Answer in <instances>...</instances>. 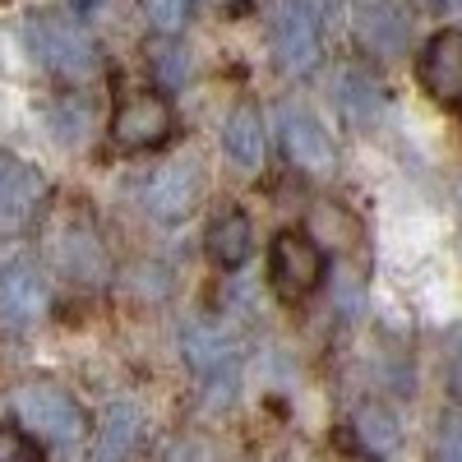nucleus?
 Listing matches in <instances>:
<instances>
[{"mask_svg":"<svg viewBox=\"0 0 462 462\" xmlns=\"http://www.w3.org/2000/svg\"><path fill=\"white\" fill-rule=\"evenodd\" d=\"M23 37H28V51L42 60L47 69L65 74V79H88V74L97 69V42L88 37V28L79 19L32 14Z\"/></svg>","mask_w":462,"mask_h":462,"instance_id":"obj_1","label":"nucleus"},{"mask_svg":"<svg viewBox=\"0 0 462 462\" xmlns=\"http://www.w3.org/2000/svg\"><path fill=\"white\" fill-rule=\"evenodd\" d=\"M268 42L287 74H305L319 60V14L310 0H278L268 19Z\"/></svg>","mask_w":462,"mask_h":462,"instance_id":"obj_2","label":"nucleus"},{"mask_svg":"<svg viewBox=\"0 0 462 462\" xmlns=\"http://www.w3.org/2000/svg\"><path fill=\"white\" fill-rule=\"evenodd\" d=\"M14 411H19L23 426L32 435H42V439L69 444V439L84 435V407L65 389H56V383H23V389L14 393Z\"/></svg>","mask_w":462,"mask_h":462,"instance_id":"obj_3","label":"nucleus"},{"mask_svg":"<svg viewBox=\"0 0 462 462\" xmlns=\"http://www.w3.org/2000/svg\"><path fill=\"white\" fill-rule=\"evenodd\" d=\"M268 278H273L278 296H287V300L310 296L324 278L319 245L305 236V231H282V236L273 241V254H268Z\"/></svg>","mask_w":462,"mask_h":462,"instance_id":"obj_4","label":"nucleus"},{"mask_svg":"<svg viewBox=\"0 0 462 462\" xmlns=\"http://www.w3.org/2000/svg\"><path fill=\"white\" fill-rule=\"evenodd\" d=\"M167 134H171V106L158 93H134L111 116V143L125 152H148L167 143Z\"/></svg>","mask_w":462,"mask_h":462,"instance_id":"obj_5","label":"nucleus"},{"mask_svg":"<svg viewBox=\"0 0 462 462\" xmlns=\"http://www.w3.org/2000/svg\"><path fill=\"white\" fill-rule=\"evenodd\" d=\"M278 134H282L287 158L300 171H328L333 167V139H328L324 121L305 102H282L278 106Z\"/></svg>","mask_w":462,"mask_h":462,"instance_id":"obj_6","label":"nucleus"},{"mask_svg":"<svg viewBox=\"0 0 462 462\" xmlns=\"http://www.w3.org/2000/svg\"><path fill=\"white\" fill-rule=\"evenodd\" d=\"M199 195H204V171H199V162L176 158V162H167L158 176L148 180L143 208H148L152 217H162V222H180V217L195 213Z\"/></svg>","mask_w":462,"mask_h":462,"instance_id":"obj_7","label":"nucleus"},{"mask_svg":"<svg viewBox=\"0 0 462 462\" xmlns=\"http://www.w3.org/2000/svg\"><path fill=\"white\" fill-rule=\"evenodd\" d=\"M47 278L32 259H14L0 268V319L10 328H28L47 315Z\"/></svg>","mask_w":462,"mask_h":462,"instance_id":"obj_8","label":"nucleus"},{"mask_svg":"<svg viewBox=\"0 0 462 462\" xmlns=\"http://www.w3.org/2000/svg\"><path fill=\"white\" fill-rule=\"evenodd\" d=\"M420 88L444 106H462V28H444L435 32L426 51H420Z\"/></svg>","mask_w":462,"mask_h":462,"instance_id":"obj_9","label":"nucleus"},{"mask_svg":"<svg viewBox=\"0 0 462 462\" xmlns=\"http://www.w3.org/2000/svg\"><path fill=\"white\" fill-rule=\"evenodd\" d=\"M180 342H185V361L213 389H222V398H231V389H236V346H231V337H222L217 328H189Z\"/></svg>","mask_w":462,"mask_h":462,"instance_id":"obj_10","label":"nucleus"},{"mask_svg":"<svg viewBox=\"0 0 462 462\" xmlns=\"http://www.w3.org/2000/svg\"><path fill=\"white\" fill-rule=\"evenodd\" d=\"M352 19L370 51L398 56L407 47V14L398 0H352Z\"/></svg>","mask_w":462,"mask_h":462,"instance_id":"obj_11","label":"nucleus"},{"mask_svg":"<svg viewBox=\"0 0 462 462\" xmlns=\"http://www.w3.org/2000/svg\"><path fill=\"white\" fill-rule=\"evenodd\" d=\"M47 195V180L32 167L14 162L0 152V226H19L28 222V213L37 208V199Z\"/></svg>","mask_w":462,"mask_h":462,"instance_id":"obj_12","label":"nucleus"},{"mask_svg":"<svg viewBox=\"0 0 462 462\" xmlns=\"http://www.w3.org/2000/svg\"><path fill=\"white\" fill-rule=\"evenodd\" d=\"M250 241H254V226H250V217L236 204H226V208L213 213L204 245H208V259L217 268H241L250 259Z\"/></svg>","mask_w":462,"mask_h":462,"instance_id":"obj_13","label":"nucleus"},{"mask_svg":"<svg viewBox=\"0 0 462 462\" xmlns=\"http://www.w3.org/2000/svg\"><path fill=\"white\" fill-rule=\"evenodd\" d=\"M51 254H56V263L65 268V273H74V278H97L102 273V245H97L93 231L84 222H74V217L51 231Z\"/></svg>","mask_w":462,"mask_h":462,"instance_id":"obj_14","label":"nucleus"},{"mask_svg":"<svg viewBox=\"0 0 462 462\" xmlns=\"http://www.w3.org/2000/svg\"><path fill=\"white\" fill-rule=\"evenodd\" d=\"M222 139H226V152L236 162H245V167L263 162V121H259L254 106H236V111H231L226 125H222Z\"/></svg>","mask_w":462,"mask_h":462,"instance_id":"obj_15","label":"nucleus"},{"mask_svg":"<svg viewBox=\"0 0 462 462\" xmlns=\"http://www.w3.org/2000/svg\"><path fill=\"white\" fill-rule=\"evenodd\" d=\"M134 444H139V411L134 407H111L106 420H102L93 457L97 462H125L134 453Z\"/></svg>","mask_w":462,"mask_h":462,"instance_id":"obj_16","label":"nucleus"},{"mask_svg":"<svg viewBox=\"0 0 462 462\" xmlns=\"http://www.w3.org/2000/svg\"><path fill=\"white\" fill-rule=\"evenodd\" d=\"M342 93H337V102L356 116V121H370V116H379V106H383V88H379V79H370L365 69H342Z\"/></svg>","mask_w":462,"mask_h":462,"instance_id":"obj_17","label":"nucleus"},{"mask_svg":"<svg viewBox=\"0 0 462 462\" xmlns=\"http://www.w3.org/2000/svg\"><path fill=\"white\" fill-rule=\"evenodd\" d=\"M352 430L361 435V444L374 453V457H383V453H393V444H398V426H393V416L383 411V407H361L356 411V420H352Z\"/></svg>","mask_w":462,"mask_h":462,"instance_id":"obj_18","label":"nucleus"},{"mask_svg":"<svg viewBox=\"0 0 462 462\" xmlns=\"http://www.w3.org/2000/svg\"><path fill=\"white\" fill-rule=\"evenodd\" d=\"M143 14L162 37H176L189 19V0H143Z\"/></svg>","mask_w":462,"mask_h":462,"instance_id":"obj_19","label":"nucleus"},{"mask_svg":"<svg viewBox=\"0 0 462 462\" xmlns=\"http://www.w3.org/2000/svg\"><path fill=\"white\" fill-rule=\"evenodd\" d=\"M148 56H152V69H158L167 84H180L185 74H189V51H180V47L171 42V37H162V42L152 47Z\"/></svg>","mask_w":462,"mask_h":462,"instance_id":"obj_20","label":"nucleus"},{"mask_svg":"<svg viewBox=\"0 0 462 462\" xmlns=\"http://www.w3.org/2000/svg\"><path fill=\"white\" fill-rule=\"evenodd\" d=\"M0 462H42V448H37V439H28L23 430L0 426Z\"/></svg>","mask_w":462,"mask_h":462,"instance_id":"obj_21","label":"nucleus"},{"mask_svg":"<svg viewBox=\"0 0 462 462\" xmlns=\"http://www.w3.org/2000/svg\"><path fill=\"white\" fill-rule=\"evenodd\" d=\"M435 457L439 462H462V416H444L439 439H435Z\"/></svg>","mask_w":462,"mask_h":462,"instance_id":"obj_22","label":"nucleus"},{"mask_svg":"<svg viewBox=\"0 0 462 462\" xmlns=\"http://www.w3.org/2000/svg\"><path fill=\"white\" fill-rule=\"evenodd\" d=\"M56 125H60V139H65V143H79L84 130H88V111H84V106L74 111V102H65V116H56Z\"/></svg>","mask_w":462,"mask_h":462,"instance_id":"obj_23","label":"nucleus"},{"mask_svg":"<svg viewBox=\"0 0 462 462\" xmlns=\"http://www.w3.org/2000/svg\"><path fill=\"white\" fill-rule=\"evenodd\" d=\"M448 374H453V389L462 393V333H457V352H453V361H448Z\"/></svg>","mask_w":462,"mask_h":462,"instance_id":"obj_24","label":"nucleus"},{"mask_svg":"<svg viewBox=\"0 0 462 462\" xmlns=\"http://www.w3.org/2000/svg\"><path fill=\"white\" fill-rule=\"evenodd\" d=\"M416 5H426V10H439V5H444V0H416Z\"/></svg>","mask_w":462,"mask_h":462,"instance_id":"obj_25","label":"nucleus"}]
</instances>
